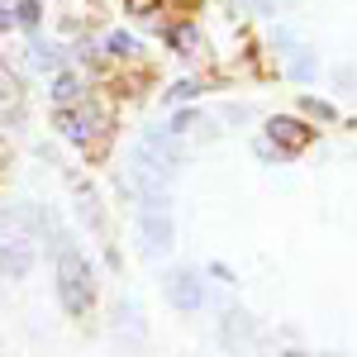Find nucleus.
Here are the masks:
<instances>
[{"label":"nucleus","mask_w":357,"mask_h":357,"mask_svg":"<svg viewBox=\"0 0 357 357\" xmlns=\"http://www.w3.org/2000/svg\"><path fill=\"white\" fill-rule=\"evenodd\" d=\"M138 234H143V248L158 257L172 248V220H167V210H143L138 215Z\"/></svg>","instance_id":"3"},{"label":"nucleus","mask_w":357,"mask_h":357,"mask_svg":"<svg viewBox=\"0 0 357 357\" xmlns=\"http://www.w3.org/2000/svg\"><path fill=\"white\" fill-rule=\"evenodd\" d=\"M195 124V114H176V119H172V129H167V134H186V129H191Z\"/></svg>","instance_id":"17"},{"label":"nucleus","mask_w":357,"mask_h":357,"mask_svg":"<svg viewBox=\"0 0 357 357\" xmlns=\"http://www.w3.org/2000/svg\"><path fill=\"white\" fill-rule=\"evenodd\" d=\"M305 110L314 114V119H333V105H324V100H314V96L305 100Z\"/></svg>","instance_id":"15"},{"label":"nucleus","mask_w":357,"mask_h":357,"mask_svg":"<svg viewBox=\"0 0 357 357\" xmlns=\"http://www.w3.org/2000/svg\"><path fill=\"white\" fill-rule=\"evenodd\" d=\"M195 91H200V86H195V82H176V86H172V91H167V105H176V100H191Z\"/></svg>","instance_id":"14"},{"label":"nucleus","mask_w":357,"mask_h":357,"mask_svg":"<svg viewBox=\"0 0 357 357\" xmlns=\"http://www.w3.org/2000/svg\"><path fill=\"white\" fill-rule=\"evenodd\" d=\"M77 96H82V82H77L72 72H57V77H53V100H57V105H72Z\"/></svg>","instance_id":"8"},{"label":"nucleus","mask_w":357,"mask_h":357,"mask_svg":"<svg viewBox=\"0 0 357 357\" xmlns=\"http://www.w3.org/2000/svg\"><path fill=\"white\" fill-rule=\"evenodd\" d=\"M57 291H62V305L72 314H82L86 305H91V272H86L82 252L67 238H57Z\"/></svg>","instance_id":"1"},{"label":"nucleus","mask_w":357,"mask_h":357,"mask_svg":"<svg viewBox=\"0 0 357 357\" xmlns=\"http://www.w3.org/2000/svg\"><path fill=\"white\" fill-rule=\"evenodd\" d=\"M224 119H234V124H243V119H252V110H248V105H229V110H224Z\"/></svg>","instance_id":"16"},{"label":"nucleus","mask_w":357,"mask_h":357,"mask_svg":"<svg viewBox=\"0 0 357 357\" xmlns=\"http://www.w3.org/2000/svg\"><path fill=\"white\" fill-rule=\"evenodd\" d=\"M153 5H158V0H129V10H134V15H148Z\"/></svg>","instance_id":"19"},{"label":"nucleus","mask_w":357,"mask_h":357,"mask_svg":"<svg viewBox=\"0 0 357 357\" xmlns=\"http://www.w3.org/2000/svg\"><path fill=\"white\" fill-rule=\"evenodd\" d=\"M224 343L229 348H238V343L252 348V319L248 314H224Z\"/></svg>","instance_id":"7"},{"label":"nucleus","mask_w":357,"mask_h":357,"mask_svg":"<svg viewBox=\"0 0 357 357\" xmlns=\"http://www.w3.org/2000/svg\"><path fill=\"white\" fill-rule=\"evenodd\" d=\"M286 357H305V353H286Z\"/></svg>","instance_id":"22"},{"label":"nucleus","mask_w":357,"mask_h":357,"mask_svg":"<svg viewBox=\"0 0 357 357\" xmlns=\"http://www.w3.org/2000/svg\"><path fill=\"white\" fill-rule=\"evenodd\" d=\"M91 124H100V110H86V114H72V110H57V129L72 138V143H86L96 134Z\"/></svg>","instance_id":"6"},{"label":"nucleus","mask_w":357,"mask_h":357,"mask_svg":"<svg viewBox=\"0 0 357 357\" xmlns=\"http://www.w3.org/2000/svg\"><path fill=\"white\" fill-rule=\"evenodd\" d=\"M314 72H319V62H314L310 53H296V62H291V77H296V82H314Z\"/></svg>","instance_id":"10"},{"label":"nucleus","mask_w":357,"mask_h":357,"mask_svg":"<svg viewBox=\"0 0 357 357\" xmlns=\"http://www.w3.org/2000/svg\"><path fill=\"white\" fill-rule=\"evenodd\" d=\"M105 48H110V57H129V53L138 48V43L129 38V33H124V29H114L110 38H105Z\"/></svg>","instance_id":"11"},{"label":"nucleus","mask_w":357,"mask_h":357,"mask_svg":"<svg viewBox=\"0 0 357 357\" xmlns=\"http://www.w3.org/2000/svg\"><path fill=\"white\" fill-rule=\"evenodd\" d=\"M252 10L257 15H276V0H252Z\"/></svg>","instance_id":"20"},{"label":"nucleus","mask_w":357,"mask_h":357,"mask_svg":"<svg viewBox=\"0 0 357 357\" xmlns=\"http://www.w3.org/2000/svg\"><path fill=\"white\" fill-rule=\"evenodd\" d=\"M172 43H176V48H191V43H195V29H176V33H172Z\"/></svg>","instance_id":"18"},{"label":"nucleus","mask_w":357,"mask_h":357,"mask_svg":"<svg viewBox=\"0 0 357 357\" xmlns=\"http://www.w3.org/2000/svg\"><path fill=\"white\" fill-rule=\"evenodd\" d=\"M267 138H272L281 153H301L305 143H310V129L296 124V119H272V124H267Z\"/></svg>","instance_id":"5"},{"label":"nucleus","mask_w":357,"mask_h":357,"mask_svg":"<svg viewBox=\"0 0 357 357\" xmlns=\"http://www.w3.org/2000/svg\"><path fill=\"white\" fill-rule=\"evenodd\" d=\"M10 24H15V15H10V10H0V33H5Z\"/></svg>","instance_id":"21"},{"label":"nucleus","mask_w":357,"mask_h":357,"mask_svg":"<svg viewBox=\"0 0 357 357\" xmlns=\"http://www.w3.org/2000/svg\"><path fill=\"white\" fill-rule=\"evenodd\" d=\"M15 96H20V77L0 62V100H15Z\"/></svg>","instance_id":"13"},{"label":"nucleus","mask_w":357,"mask_h":357,"mask_svg":"<svg viewBox=\"0 0 357 357\" xmlns=\"http://www.w3.org/2000/svg\"><path fill=\"white\" fill-rule=\"evenodd\" d=\"M167 301L176 305V310H200L205 305V286H200V276L195 272H172L167 276Z\"/></svg>","instance_id":"2"},{"label":"nucleus","mask_w":357,"mask_h":357,"mask_svg":"<svg viewBox=\"0 0 357 357\" xmlns=\"http://www.w3.org/2000/svg\"><path fill=\"white\" fill-rule=\"evenodd\" d=\"M29 57H33V67H38V72H57V62H62V53H57L53 43H33Z\"/></svg>","instance_id":"9"},{"label":"nucleus","mask_w":357,"mask_h":357,"mask_svg":"<svg viewBox=\"0 0 357 357\" xmlns=\"http://www.w3.org/2000/svg\"><path fill=\"white\" fill-rule=\"evenodd\" d=\"M33 272V248L24 238H5L0 243V276H10V281H20V276Z\"/></svg>","instance_id":"4"},{"label":"nucleus","mask_w":357,"mask_h":357,"mask_svg":"<svg viewBox=\"0 0 357 357\" xmlns=\"http://www.w3.org/2000/svg\"><path fill=\"white\" fill-rule=\"evenodd\" d=\"M15 20H20L24 29H33L38 20H43V10H38V0H20V10H15Z\"/></svg>","instance_id":"12"}]
</instances>
